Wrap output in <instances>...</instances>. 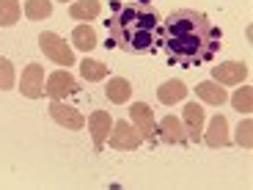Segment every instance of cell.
<instances>
[{"mask_svg":"<svg viewBox=\"0 0 253 190\" xmlns=\"http://www.w3.org/2000/svg\"><path fill=\"white\" fill-rule=\"evenodd\" d=\"M160 47L165 58L176 66H204L220 50V31L209 22L207 14L193 8H179L165 17L160 28Z\"/></svg>","mask_w":253,"mask_h":190,"instance_id":"obj_1","label":"cell"},{"mask_svg":"<svg viewBox=\"0 0 253 190\" xmlns=\"http://www.w3.org/2000/svg\"><path fill=\"white\" fill-rule=\"evenodd\" d=\"M113 47L124 52H154L160 47V14L149 3H124L108 19Z\"/></svg>","mask_w":253,"mask_h":190,"instance_id":"obj_2","label":"cell"},{"mask_svg":"<svg viewBox=\"0 0 253 190\" xmlns=\"http://www.w3.org/2000/svg\"><path fill=\"white\" fill-rule=\"evenodd\" d=\"M39 47H42V52H44L50 61H55L58 66H75V52H72V47L66 45L58 33H42V36H39Z\"/></svg>","mask_w":253,"mask_h":190,"instance_id":"obj_3","label":"cell"},{"mask_svg":"<svg viewBox=\"0 0 253 190\" xmlns=\"http://www.w3.org/2000/svg\"><path fill=\"white\" fill-rule=\"evenodd\" d=\"M110 138V146L113 149H121V152H132V149H138L140 143H143V135L135 130V124H129V121H116L113 124V133L108 135Z\"/></svg>","mask_w":253,"mask_h":190,"instance_id":"obj_4","label":"cell"},{"mask_svg":"<svg viewBox=\"0 0 253 190\" xmlns=\"http://www.w3.org/2000/svg\"><path fill=\"white\" fill-rule=\"evenodd\" d=\"M132 124H135V130L143 135V141H149V143H154V141H157L154 113H152V108H149L146 102H135V105H132Z\"/></svg>","mask_w":253,"mask_h":190,"instance_id":"obj_5","label":"cell"},{"mask_svg":"<svg viewBox=\"0 0 253 190\" xmlns=\"http://www.w3.org/2000/svg\"><path fill=\"white\" fill-rule=\"evenodd\" d=\"M75 91H80L77 89V80L66 69L52 72V75L47 77V83H44V94H50L52 99H63V96L75 94Z\"/></svg>","mask_w":253,"mask_h":190,"instance_id":"obj_6","label":"cell"},{"mask_svg":"<svg viewBox=\"0 0 253 190\" xmlns=\"http://www.w3.org/2000/svg\"><path fill=\"white\" fill-rule=\"evenodd\" d=\"M50 116H52V121H58V124L66 127V130H83V127H85V119L80 116V110L66 105V102H61V99H52Z\"/></svg>","mask_w":253,"mask_h":190,"instance_id":"obj_7","label":"cell"},{"mask_svg":"<svg viewBox=\"0 0 253 190\" xmlns=\"http://www.w3.org/2000/svg\"><path fill=\"white\" fill-rule=\"evenodd\" d=\"M19 91H22V96H28V99H39V96L44 94V69H42L39 63H31V66L22 72Z\"/></svg>","mask_w":253,"mask_h":190,"instance_id":"obj_8","label":"cell"},{"mask_svg":"<svg viewBox=\"0 0 253 190\" xmlns=\"http://www.w3.org/2000/svg\"><path fill=\"white\" fill-rule=\"evenodd\" d=\"M157 138L165 141V143H171V146H184L187 143V133H184L182 119H176V116H165V119L157 124Z\"/></svg>","mask_w":253,"mask_h":190,"instance_id":"obj_9","label":"cell"},{"mask_svg":"<svg viewBox=\"0 0 253 190\" xmlns=\"http://www.w3.org/2000/svg\"><path fill=\"white\" fill-rule=\"evenodd\" d=\"M184 133H187V141H193V143H198L204 135V108L198 105V102H187L184 105Z\"/></svg>","mask_w":253,"mask_h":190,"instance_id":"obj_10","label":"cell"},{"mask_svg":"<svg viewBox=\"0 0 253 190\" xmlns=\"http://www.w3.org/2000/svg\"><path fill=\"white\" fill-rule=\"evenodd\" d=\"M212 77H215L220 86H240L248 77V66L240 61H226L220 66H212Z\"/></svg>","mask_w":253,"mask_h":190,"instance_id":"obj_11","label":"cell"},{"mask_svg":"<svg viewBox=\"0 0 253 190\" xmlns=\"http://www.w3.org/2000/svg\"><path fill=\"white\" fill-rule=\"evenodd\" d=\"M88 133L94 138V152H102L105 149V141L110 135V113H105V110L91 113L88 116Z\"/></svg>","mask_w":253,"mask_h":190,"instance_id":"obj_12","label":"cell"},{"mask_svg":"<svg viewBox=\"0 0 253 190\" xmlns=\"http://www.w3.org/2000/svg\"><path fill=\"white\" fill-rule=\"evenodd\" d=\"M201 138H204V143L212 146V149L228 146V121H226V116H215V119L209 121L207 135H201Z\"/></svg>","mask_w":253,"mask_h":190,"instance_id":"obj_13","label":"cell"},{"mask_svg":"<svg viewBox=\"0 0 253 190\" xmlns=\"http://www.w3.org/2000/svg\"><path fill=\"white\" fill-rule=\"evenodd\" d=\"M184 96H187V86H184L182 80H168L157 89V99L163 102V105H176Z\"/></svg>","mask_w":253,"mask_h":190,"instance_id":"obj_14","label":"cell"},{"mask_svg":"<svg viewBox=\"0 0 253 190\" xmlns=\"http://www.w3.org/2000/svg\"><path fill=\"white\" fill-rule=\"evenodd\" d=\"M105 96H108L113 105H124V102H129V96H132V86H129V80H124V77H110L108 89H105Z\"/></svg>","mask_w":253,"mask_h":190,"instance_id":"obj_15","label":"cell"},{"mask_svg":"<svg viewBox=\"0 0 253 190\" xmlns=\"http://www.w3.org/2000/svg\"><path fill=\"white\" fill-rule=\"evenodd\" d=\"M99 11H102L99 0H75V3L69 6V17L80 19V22H88V19L99 17Z\"/></svg>","mask_w":253,"mask_h":190,"instance_id":"obj_16","label":"cell"},{"mask_svg":"<svg viewBox=\"0 0 253 190\" xmlns=\"http://www.w3.org/2000/svg\"><path fill=\"white\" fill-rule=\"evenodd\" d=\"M198 99H204L207 105H223V102L228 99V94L217 86V83L207 80V83H198V89H196Z\"/></svg>","mask_w":253,"mask_h":190,"instance_id":"obj_17","label":"cell"},{"mask_svg":"<svg viewBox=\"0 0 253 190\" xmlns=\"http://www.w3.org/2000/svg\"><path fill=\"white\" fill-rule=\"evenodd\" d=\"M72 45L83 52H91L96 47V31L91 25H77L75 31H72Z\"/></svg>","mask_w":253,"mask_h":190,"instance_id":"obj_18","label":"cell"},{"mask_svg":"<svg viewBox=\"0 0 253 190\" xmlns=\"http://www.w3.org/2000/svg\"><path fill=\"white\" fill-rule=\"evenodd\" d=\"M80 75L85 77L88 83L105 80V77H108V66H105L102 61H91V58H85V61L80 63Z\"/></svg>","mask_w":253,"mask_h":190,"instance_id":"obj_19","label":"cell"},{"mask_svg":"<svg viewBox=\"0 0 253 190\" xmlns=\"http://www.w3.org/2000/svg\"><path fill=\"white\" fill-rule=\"evenodd\" d=\"M19 14H22V8H19V0H0V25H3V28L17 25Z\"/></svg>","mask_w":253,"mask_h":190,"instance_id":"obj_20","label":"cell"},{"mask_svg":"<svg viewBox=\"0 0 253 190\" xmlns=\"http://www.w3.org/2000/svg\"><path fill=\"white\" fill-rule=\"evenodd\" d=\"M52 14V0H28L25 17L28 19H47Z\"/></svg>","mask_w":253,"mask_h":190,"instance_id":"obj_21","label":"cell"},{"mask_svg":"<svg viewBox=\"0 0 253 190\" xmlns=\"http://www.w3.org/2000/svg\"><path fill=\"white\" fill-rule=\"evenodd\" d=\"M231 105H234L240 113H251L253 110V91L251 89H237V94L231 96Z\"/></svg>","mask_w":253,"mask_h":190,"instance_id":"obj_22","label":"cell"},{"mask_svg":"<svg viewBox=\"0 0 253 190\" xmlns=\"http://www.w3.org/2000/svg\"><path fill=\"white\" fill-rule=\"evenodd\" d=\"M14 89V66L8 58H0V91Z\"/></svg>","mask_w":253,"mask_h":190,"instance_id":"obj_23","label":"cell"},{"mask_svg":"<svg viewBox=\"0 0 253 190\" xmlns=\"http://www.w3.org/2000/svg\"><path fill=\"white\" fill-rule=\"evenodd\" d=\"M251 133H253V124H251V119H245L240 124V130H237V141H240L245 149H251L253 146V138H251Z\"/></svg>","mask_w":253,"mask_h":190,"instance_id":"obj_24","label":"cell"},{"mask_svg":"<svg viewBox=\"0 0 253 190\" xmlns=\"http://www.w3.org/2000/svg\"><path fill=\"white\" fill-rule=\"evenodd\" d=\"M61 3H66V0H61Z\"/></svg>","mask_w":253,"mask_h":190,"instance_id":"obj_25","label":"cell"}]
</instances>
